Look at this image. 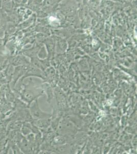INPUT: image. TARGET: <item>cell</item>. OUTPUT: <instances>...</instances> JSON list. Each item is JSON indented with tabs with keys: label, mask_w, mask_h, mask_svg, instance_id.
Returning a JSON list of instances; mask_svg holds the SVG:
<instances>
[{
	"label": "cell",
	"mask_w": 137,
	"mask_h": 154,
	"mask_svg": "<svg viewBox=\"0 0 137 154\" xmlns=\"http://www.w3.org/2000/svg\"><path fill=\"white\" fill-rule=\"evenodd\" d=\"M30 109L32 116L37 119H49L52 117V114L42 112V110L39 108L38 102L37 100H36Z\"/></svg>",
	"instance_id": "1"
},
{
	"label": "cell",
	"mask_w": 137,
	"mask_h": 154,
	"mask_svg": "<svg viewBox=\"0 0 137 154\" xmlns=\"http://www.w3.org/2000/svg\"><path fill=\"white\" fill-rule=\"evenodd\" d=\"M51 120L50 118L49 119H40V120L37 122V126L43 128H46L48 127L50 125Z\"/></svg>",
	"instance_id": "2"
}]
</instances>
